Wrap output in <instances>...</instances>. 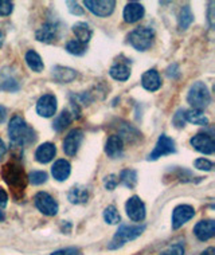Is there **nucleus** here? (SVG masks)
I'll list each match as a JSON object with an SVG mask.
<instances>
[{"instance_id": "obj_49", "label": "nucleus", "mask_w": 215, "mask_h": 255, "mask_svg": "<svg viewBox=\"0 0 215 255\" xmlns=\"http://www.w3.org/2000/svg\"><path fill=\"white\" fill-rule=\"evenodd\" d=\"M4 219H5L4 214H3V211H0V222H3Z\"/></svg>"}, {"instance_id": "obj_32", "label": "nucleus", "mask_w": 215, "mask_h": 255, "mask_svg": "<svg viewBox=\"0 0 215 255\" xmlns=\"http://www.w3.org/2000/svg\"><path fill=\"white\" fill-rule=\"evenodd\" d=\"M86 44L81 43L79 40L77 39H71L66 43V51L71 55H77V57H82L86 54Z\"/></svg>"}, {"instance_id": "obj_25", "label": "nucleus", "mask_w": 215, "mask_h": 255, "mask_svg": "<svg viewBox=\"0 0 215 255\" xmlns=\"http://www.w3.org/2000/svg\"><path fill=\"white\" fill-rule=\"evenodd\" d=\"M73 32H74L77 40H79L81 43H89V40L92 39L93 30L90 28L86 22H77L73 26Z\"/></svg>"}, {"instance_id": "obj_27", "label": "nucleus", "mask_w": 215, "mask_h": 255, "mask_svg": "<svg viewBox=\"0 0 215 255\" xmlns=\"http://www.w3.org/2000/svg\"><path fill=\"white\" fill-rule=\"evenodd\" d=\"M73 120H74V117L71 115L70 109L62 110L61 115H58L55 120H54L53 129L55 132H62V130H65L66 128L70 125Z\"/></svg>"}, {"instance_id": "obj_42", "label": "nucleus", "mask_w": 215, "mask_h": 255, "mask_svg": "<svg viewBox=\"0 0 215 255\" xmlns=\"http://www.w3.org/2000/svg\"><path fill=\"white\" fill-rule=\"evenodd\" d=\"M167 75H168V78H172V79L179 78V77H180L179 66H178L176 63H172L171 66L167 69Z\"/></svg>"}, {"instance_id": "obj_43", "label": "nucleus", "mask_w": 215, "mask_h": 255, "mask_svg": "<svg viewBox=\"0 0 215 255\" xmlns=\"http://www.w3.org/2000/svg\"><path fill=\"white\" fill-rule=\"evenodd\" d=\"M214 1H210L209 3V9H207V20H209V24H210V27L213 28V27L215 26V19H214Z\"/></svg>"}, {"instance_id": "obj_23", "label": "nucleus", "mask_w": 215, "mask_h": 255, "mask_svg": "<svg viewBox=\"0 0 215 255\" xmlns=\"http://www.w3.org/2000/svg\"><path fill=\"white\" fill-rule=\"evenodd\" d=\"M67 200L71 203V204H75V206H79V204H85L88 203L89 200V191L85 185L77 184L73 185L67 194Z\"/></svg>"}, {"instance_id": "obj_21", "label": "nucleus", "mask_w": 215, "mask_h": 255, "mask_svg": "<svg viewBox=\"0 0 215 255\" xmlns=\"http://www.w3.org/2000/svg\"><path fill=\"white\" fill-rule=\"evenodd\" d=\"M70 173L71 165L65 158L57 160L53 167H51V175H53V177L57 181H66L70 176Z\"/></svg>"}, {"instance_id": "obj_1", "label": "nucleus", "mask_w": 215, "mask_h": 255, "mask_svg": "<svg viewBox=\"0 0 215 255\" xmlns=\"http://www.w3.org/2000/svg\"><path fill=\"white\" fill-rule=\"evenodd\" d=\"M1 177L11 191H12L13 198L20 199L23 198L24 189L27 187L28 179H27L24 168L16 160H11L1 168Z\"/></svg>"}, {"instance_id": "obj_14", "label": "nucleus", "mask_w": 215, "mask_h": 255, "mask_svg": "<svg viewBox=\"0 0 215 255\" xmlns=\"http://www.w3.org/2000/svg\"><path fill=\"white\" fill-rule=\"evenodd\" d=\"M18 90H20V84L13 71L9 67L0 69V92L15 93Z\"/></svg>"}, {"instance_id": "obj_40", "label": "nucleus", "mask_w": 215, "mask_h": 255, "mask_svg": "<svg viewBox=\"0 0 215 255\" xmlns=\"http://www.w3.org/2000/svg\"><path fill=\"white\" fill-rule=\"evenodd\" d=\"M51 255H82V251L77 247H66V249L54 251Z\"/></svg>"}, {"instance_id": "obj_46", "label": "nucleus", "mask_w": 215, "mask_h": 255, "mask_svg": "<svg viewBox=\"0 0 215 255\" xmlns=\"http://www.w3.org/2000/svg\"><path fill=\"white\" fill-rule=\"evenodd\" d=\"M5 153H7V148H5V144L3 142V140L0 138V160L4 157Z\"/></svg>"}, {"instance_id": "obj_6", "label": "nucleus", "mask_w": 215, "mask_h": 255, "mask_svg": "<svg viewBox=\"0 0 215 255\" xmlns=\"http://www.w3.org/2000/svg\"><path fill=\"white\" fill-rule=\"evenodd\" d=\"M176 152L175 141L172 140L171 137H168L167 134H162L159 137L158 142L155 145L154 150L148 154V161H156L160 157L168 156Z\"/></svg>"}, {"instance_id": "obj_2", "label": "nucleus", "mask_w": 215, "mask_h": 255, "mask_svg": "<svg viewBox=\"0 0 215 255\" xmlns=\"http://www.w3.org/2000/svg\"><path fill=\"white\" fill-rule=\"evenodd\" d=\"M8 137L15 146H26L35 141L36 134L35 130L26 123L22 116L15 115L9 121Z\"/></svg>"}, {"instance_id": "obj_22", "label": "nucleus", "mask_w": 215, "mask_h": 255, "mask_svg": "<svg viewBox=\"0 0 215 255\" xmlns=\"http://www.w3.org/2000/svg\"><path fill=\"white\" fill-rule=\"evenodd\" d=\"M77 71L71 67L66 66H57L53 67V78L57 81L58 84H70L77 78Z\"/></svg>"}, {"instance_id": "obj_10", "label": "nucleus", "mask_w": 215, "mask_h": 255, "mask_svg": "<svg viewBox=\"0 0 215 255\" xmlns=\"http://www.w3.org/2000/svg\"><path fill=\"white\" fill-rule=\"evenodd\" d=\"M125 211H127L129 219L133 220V222H143L145 219V215H147L144 202L136 195L128 199L127 203H125Z\"/></svg>"}, {"instance_id": "obj_39", "label": "nucleus", "mask_w": 215, "mask_h": 255, "mask_svg": "<svg viewBox=\"0 0 215 255\" xmlns=\"http://www.w3.org/2000/svg\"><path fill=\"white\" fill-rule=\"evenodd\" d=\"M13 9V4L8 0H0V16H8Z\"/></svg>"}, {"instance_id": "obj_35", "label": "nucleus", "mask_w": 215, "mask_h": 255, "mask_svg": "<svg viewBox=\"0 0 215 255\" xmlns=\"http://www.w3.org/2000/svg\"><path fill=\"white\" fill-rule=\"evenodd\" d=\"M158 255H185V246L182 243H174V245L166 247Z\"/></svg>"}, {"instance_id": "obj_33", "label": "nucleus", "mask_w": 215, "mask_h": 255, "mask_svg": "<svg viewBox=\"0 0 215 255\" xmlns=\"http://www.w3.org/2000/svg\"><path fill=\"white\" fill-rule=\"evenodd\" d=\"M104 220L108 225H119L121 222V216H120L117 208L114 206H108L104 210Z\"/></svg>"}, {"instance_id": "obj_5", "label": "nucleus", "mask_w": 215, "mask_h": 255, "mask_svg": "<svg viewBox=\"0 0 215 255\" xmlns=\"http://www.w3.org/2000/svg\"><path fill=\"white\" fill-rule=\"evenodd\" d=\"M155 31L151 27H137L128 35V42L137 51H147L154 43Z\"/></svg>"}, {"instance_id": "obj_38", "label": "nucleus", "mask_w": 215, "mask_h": 255, "mask_svg": "<svg viewBox=\"0 0 215 255\" xmlns=\"http://www.w3.org/2000/svg\"><path fill=\"white\" fill-rule=\"evenodd\" d=\"M117 185H119V176L117 175L112 173V175H108V176L104 177V187L108 191H113Z\"/></svg>"}, {"instance_id": "obj_47", "label": "nucleus", "mask_w": 215, "mask_h": 255, "mask_svg": "<svg viewBox=\"0 0 215 255\" xmlns=\"http://www.w3.org/2000/svg\"><path fill=\"white\" fill-rule=\"evenodd\" d=\"M201 255H215V249L214 247H209V249H206Z\"/></svg>"}, {"instance_id": "obj_12", "label": "nucleus", "mask_w": 215, "mask_h": 255, "mask_svg": "<svg viewBox=\"0 0 215 255\" xmlns=\"http://www.w3.org/2000/svg\"><path fill=\"white\" fill-rule=\"evenodd\" d=\"M84 130L81 129H73L70 132L67 133V136L65 137L63 140V144H62V148H63V152H65L67 156H75L77 152H78L79 146L84 141Z\"/></svg>"}, {"instance_id": "obj_45", "label": "nucleus", "mask_w": 215, "mask_h": 255, "mask_svg": "<svg viewBox=\"0 0 215 255\" xmlns=\"http://www.w3.org/2000/svg\"><path fill=\"white\" fill-rule=\"evenodd\" d=\"M7 115H8L7 108H5L4 105H0V124L5 123V120H7Z\"/></svg>"}, {"instance_id": "obj_11", "label": "nucleus", "mask_w": 215, "mask_h": 255, "mask_svg": "<svg viewBox=\"0 0 215 255\" xmlns=\"http://www.w3.org/2000/svg\"><path fill=\"white\" fill-rule=\"evenodd\" d=\"M190 144L194 149L203 154H213L215 152L214 137L209 133H198L190 140Z\"/></svg>"}, {"instance_id": "obj_8", "label": "nucleus", "mask_w": 215, "mask_h": 255, "mask_svg": "<svg viewBox=\"0 0 215 255\" xmlns=\"http://www.w3.org/2000/svg\"><path fill=\"white\" fill-rule=\"evenodd\" d=\"M84 4L90 12L94 13L96 16H100V18H108L109 15L113 13L114 8H116L114 0H97V1L85 0Z\"/></svg>"}, {"instance_id": "obj_28", "label": "nucleus", "mask_w": 215, "mask_h": 255, "mask_svg": "<svg viewBox=\"0 0 215 255\" xmlns=\"http://www.w3.org/2000/svg\"><path fill=\"white\" fill-rule=\"evenodd\" d=\"M194 22V13L193 9L189 4H186L182 7L179 12V16H178V26H179V30L185 31L187 30Z\"/></svg>"}, {"instance_id": "obj_48", "label": "nucleus", "mask_w": 215, "mask_h": 255, "mask_svg": "<svg viewBox=\"0 0 215 255\" xmlns=\"http://www.w3.org/2000/svg\"><path fill=\"white\" fill-rule=\"evenodd\" d=\"M4 39H5L4 32H3V31H0V47H1V46H3V43H4Z\"/></svg>"}, {"instance_id": "obj_37", "label": "nucleus", "mask_w": 215, "mask_h": 255, "mask_svg": "<svg viewBox=\"0 0 215 255\" xmlns=\"http://www.w3.org/2000/svg\"><path fill=\"white\" fill-rule=\"evenodd\" d=\"M194 165H195V168L199 169V171L210 172L214 169V163L210 161L209 158H205V157L197 158V160H195V163H194Z\"/></svg>"}, {"instance_id": "obj_17", "label": "nucleus", "mask_w": 215, "mask_h": 255, "mask_svg": "<svg viewBox=\"0 0 215 255\" xmlns=\"http://www.w3.org/2000/svg\"><path fill=\"white\" fill-rule=\"evenodd\" d=\"M105 153L110 158H120L124 153V141L119 134H112L105 142Z\"/></svg>"}, {"instance_id": "obj_26", "label": "nucleus", "mask_w": 215, "mask_h": 255, "mask_svg": "<svg viewBox=\"0 0 215 255\" xmlns=\"http://www.w3.org/2000/svg\"><path fill=\"white\" fill-rule=\"evenodd\" d=\"M24 61H26L27 66L30 67V70L35 71V73H42L44 69L43 61H42V58L36 51L34 50H28L24 55Z\"/></svg>"}, {"instance_id": "obj_41", "label": "nucleus", "mask_w": 215, "mask_h": 255, "mask_svg": "<svg viewBox=\"0 0 215 255\" xmlns=\"http://www.w3.org/2000/svg\"><path fill=\"white\" fill-rule=\"evenodd\" d=\"M66 5L73 15H84V8L77 1H66Z\"/></svg>"}, {"instance_id": "obj_16", "label": "nucleus", "mask_w": 215, "mask_h": 255, "mask_svg": "<svg viewBox=\"0 0 215 255\" xmlns=\"http://www.w3.org/2000/svg\"><path fill=\"white\" fill-rule=\"evenodd\" d=\"M35 38L43 43H51L58 38V24L53 22L44 23L43 26L36 30Z\"/></svg>"}, {"instance_id": "obj_4", "label": "nucleus", "mask_w": 215, "mask_h": 255, "mask_svg": "<svg viewBox=\"0 0 215 255\" xmlns=\"http://www.w3.org/2000/svg\"><path fill=\"white\" fill-rule=\"evenodd\" d=\"M145 229H147V227H145L144 225L120 226L119 230H117L116 234H114L113 239H112L109 245H108V249H109V250H117V249H121L125 243L137 239V238L140 237L141 234L144 233Z\"/></svg>"}, {"instance_id": "obj_15", "label": "nucleus", "mask_w": 215, "mask_h": 255, "mask_svg": "<svg viewBox=\"0 0 215 255\" xmlns=\"http://www.w3.org/2000/svg\"><path fill=\"white\" fill-rule=\"evenodd\" d=\"M194 235L201 241L206 242L215 235V222L213 219H206L198 222L194 227Z\"/></svg>"}, {"instance_id": "obj_34", "label": "nucleus", "mask_w": 215, "mask_h": 255, "mask_svg": "<svg viewBox=\"0 0 215 255\" xmlns=\"http://www.w3.org/2000/svg\"><path fill=\"white\" fill-rule=\"evenodd\" d=\"M28 181H30L32 185H40V184H44L46 181H47L48 176L47 173L44 171H32L27 176Z\"/></svg>"}, {"instance_id": "obj_7", "label": "nucleus", "mask_w": 215, "mask_h": 255, "mask_svg": "<svg viewBox=\"0 0 215 255\" xmlns=\"http://www.w3.org/2000/svg\"><path fill=\"white\" fill-rule=\"evenodd\" d=\"M34 203H35V207L39 210L43 215L46 216H55L58 214V203L57 200L51 196L47 192H43L40 191L35 195L34 198Z\"/></svg>"}, {"instance_id": "obj_13", "label": "nucleus", "mask_w": 215, "mask_h": 255, "mask_svg": "<svg viewBox=\"0 0 215 255\" xmlns=\"http://www.w3.org/2000/svg\"><path fill=\"white\" fill-rule=\"evenodd\" d=\"M57 98L54 94H43L42 97L36 102V113L40 117L44 119H50L55 115L57 112Z\"/></svg>"}, {"instance_id": "obj_29", "label": "nucleus", "mask_w": 215, "mask_h": 255, "mask_svg": "<svg viewBox=\"0 0 215 255\" xmlns=\"http://www.w3.org/2000/svg\"><path fill=\"white\" fill-rule=\"evenodd\" d=\"M119 183H121L127 188L133 189L137 185V171L132 168L123 169L119 175Z\"/></svg>"}, {"instance_id": "obj_19", "label": "nucleus", "mask_w": 215, "mask_h": 255, "mask_svg": "<svg viewBox=\"0 0 215 255\" xmlns=\"http://www.w3.org/2000/svg\"><path fill=\"white\" fill-rule=\"evenodd\" d=\"M141 86L148 92H156L162 88V79L156 69L147 70L141 77Z\"/></svg>"}, {"instance_id": "obj_44", "label": "nucleus", "mask_w": 215, "mask_h": 255, "mask_svg": "<svg viewBox=\"0 0 215 255\" xmlns=\"http://www.w3.org/2000/svg\"><path fill=\"white\" fill-rule=\"evenodd\" d=\"M8 203V195L5 192L4 189L0 188V208H4Z\"/></svg>"}, {"instance_id": "obj_30", "label": "nucleus", "mask_w": 215, "mask_h": 255, "mask_svg": "<svg viewBox=\"0 0 215 255\" xmlns=\"http://www.w3.org/2000/svg\"><path fill=\"white\" fill-rule=\"evenodd\" d=\"M186 123L199 125V127H207L210 121H209V119H207L205 113L201 112V110L190 109L186 110Z\"/></svg>"}, {"instance_id": "obj_3", "label": "nucleus", "mask_w": 215, "mask_h": 255, "mask_svg": "<svg viewBox=\"0 0 215 255\" xmlns=\"http://www.w3.org/2000/svg\"><path fill=\"white\" fill-rule=\"evenodd\" d=\"M187 102L195 110L203 112V110L206 109L211 102V94L209 88H207V85L202 82V81L194 82L191 85V88H190L189 94H187Z\"/></svg>"}, {"instance_id": "obj_24", "label": "nucleus", "mask_w": 215, "mask_h": 255, "mask_svg": "<svg viewBox=\"0 0 215 255\" xmlns=\"http://www.w3.org/2000/svg\"><path fill=\"white\" fill-rule=\"evenodd\" d=\"M109 75L116 81L125 82L131 77V67L123 62H116L113 66L109 69Z\"/></svg>"}, {"instance_id": "obj_18", "label": "nucleus", "mask_w": 215, "mask_h": 255, "mask_svg": "<svg viewBox=\"0 0 215 255\" xmlns=\"http://www.w3.org/2000/svg\"><path fill=\"white\" fill-rule=\"evenodd\" d=\"M145 13L144 5L137 3V1H129L125 8H124L123 16L124 20L127 23H136L139 22L140 19H143Z\"/></svg>"}, {"instance_id": "obj_31", "label": "nucleus", "mask_w": 215, "mask_h": 255, "mask_svg": "<svg viewBox=\"0 0 215 255\" xmlns=\"http://www.w3.org/2000/svg\"><path fill=\"white\" fill-rule=\"evenodd\" d=\"M119 129H121L119 133V136L123 138V141L124 138H125L128 142H133V141L141 138V133L133 127H131V125H128V124L123 123V125H119Z\"/></svg>"}, {"instance_id": "obj_9", "label": "nucleus", "mask_w": 215, "mask_h": 255, "mask_svg": "<svg viewBox=\"0 0 215 255\" xmlns=\"http://www.w3.org/2000/svg\"><path fill=\"white\" fill-rule=\"evenodd\" d=\"M194 216H195V210H194L193 206H190V204L176 206L174 208V212H172V229L179 230L182 226L193 219Z\"/></svg>"}, {"instance_id": "obj_36", "label": "nucleus", "mask_w": 215, "mask_h": 255, "mask_svg": "<svg viewBox=\"0 0 215 255\" xmlns=\"http://www.w3.org/2000/svg\"><path fill=\"white\" fill-rule=\"evenodd\" d=\"M172 124L174 127L178 129H183L186 127V110L185 109H178L176 113L172 117Z\"/></svg>"}, {"instance_id": "obj_20", "label": "nucleus", "mask_w": 215, "mask_h": 255, "mask_svg": "<svg viewBox=\"0 0 215 255\" xmlns=\"http://www.w3.org/2000/svg\"><path fill=\"white\" fill-rule=\"evenodd\" d=\"M55 153H57V148L53 142H43L36 148L35 160L40 164H48L50 161H53Z\"/></svg>"}]
</instances>
